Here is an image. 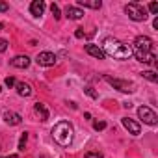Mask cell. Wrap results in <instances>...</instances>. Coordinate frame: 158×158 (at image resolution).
<instances>
[{"label": "cell", "mask_w": 158, "mask_h": 158, "mask_svg": "<svg viewBox=\"0 0 158 158\" xmlns=\"http://www.w3.org/2000/svg\"><path fill=\"white\" fill-rule=\"evenodd\" d=\"M8 10H10V4H6V2H0V11L4 13V11H8Z\"/></svg>", "instance_id": "83f0119b"}, {"label": "cell", "mask_w": 158, "mask_h": 158, "mask_svg": "<svg viewBox=\"0 0 158 158\" xmlns=\"http://www.w3.org/2000/svg\"><path fill=\"white\" fill-rule=\"evenodd\" d=\"M84 91H86V93H88V95H89L91 99H97V97H99V95H97V91H95L93 88H89V86H88V88H86Z\"/></svg>", "instance_id": "7402d4cb"}, {"label": "cell", "mask_w": 158, "mask_h": 158, "mask_svg": "<svg viewBox=\"0 0 158 158\" xmlns=\"http://www.w3.org/2000/svg\"><path fill=\"white\" fill-rule=\"evenodd\" d=\"M8 158H19V156H17V154H10Z\"/></svg>", "instance_id": "f546056e"}, {"label": "cell", "mask_w": 158, "mask_h": 158, "mask_svg": "<svg viewBox=\"0 0 158 158\" xmlns=\"http://www.w3.org/2000/svg\"><path fill=\"white\" fill-rule=\"evenodd\" d=\"M6 48H8V41L0 39V52H6Z\"/></svg>", "instance_id": "484cf974"}, {"label": "cell", "mask_w": 158, "mask_h": 158, "mask_svg": "<svg viewBox=\"0 0 158 158\" xmlns=\"http://www.w3.org/2000/svg\"><path fill=\"white\" fill-rule=\"evenodd\" d=\"M35 61H37V65H41V67H52V65H56L58 58H56V54H52V52H39L37 58H35Z\"/></svg>", "instance_id": "52a82bcc"}, {"label": "cell", "mask_w": 158, "mask_h": 158, "mask_svg": "<svg viewBox=\"0 0 158 158\" xmlns=\"http://www.w3.org/2000/svg\"><path fill=\"white\" fill-rule=\"evenodd\" d=\"M4 84H6L8 88H11V86H15V84H17V80H15V78H13V76H8V78H6V80H4Z\"/></svg>", "instance_id": "603a6c76"}, {"label": "cell", "mask_w": 158, "mask_h": 158, "mask_svg": "<svg viewBox=\"0 0 158 158\" xmlns=\"http://www.w3.org/2000/svg\"><path fill=\"white\" fill-rule=\"evenodd\" d=\"M123 121V127L132 134V136H138L139 132H141V127H139V123H136L134 119H130V117H123L121 119Z\"/></svg>", "instance_id": "ba28073f"}, {"label": "cell", "mask_w": 158, "mask_h": 158, "mask_svg": "<svg viewBox=\"0 0 158 158\" xmlns=\"http://www.w3.org/2000/svg\"><path fill=\"white\" fill-rule=\"evenodd\" d=\"M132 54H134L136 60L141 61V63H154V60H156L154 52H138V50H132Z\"/></svg>", "instance_id": "9c48e42d"}, {"label": "cell", "mask_w": 158, "mask_h": 158, "mask_svg": "<svg viewBox=\"0 0 158 158\" xmlns=\"http://www.w3.org/2000/svg\"><path fill=\"white\" fill-rule=\"evenodd\" d=\"M104 80H106L110 86H114L115 89L123 91V93H132V91H134V89H132L134 86H132L128 80H119V78H112V76H108V74L104 76Z\"/></svg>", "instance_id": "277c9868"}, {"label": "cell", "mask_w": 158, "mask_h": 158, "mask_svg": "<svg viewBox=\"0 0 158 158\" xmlns=\"http://www.w3.org/2000/svg\"><path fill=\"white\" fill-rule=\"evenodd\" d=\"M11 65L13 67H17V69H26L28 65H30V58L24 54V56H15L13 60H11Z\"/></svg>", "instance_id": "4fadbf2b"}, {"label": "cell", "mask_w": 158, "mask_h": 158, "mask_svg": "<svg viewBox=\"0 0 158 158\" xmlns=\"http://www.w3.org/2000/svg\"><path fill=\"white\" fill-rule=\"evenodd\" d=\"M78 6H82V8H91V10H101L102 2H101V0H78Z\"/></svg>", "instance_id": "e0dca14e"}, {"label": "cell", "mask_w": 158, "mask_h": 158, "mask_svg": "<svg viewBox=\"0 0 158 158\" xmlns=\"http://www.w3.org/2000/svg\"><path fill=\"white\" fill-rule=\"evenodd\" d=\"M30 13L34 17H41L45 13V2L43 0H34V2L30 4Z\"/></svg>", "instance_id": "30bf717a"}, {"label": "cell", "mask_w": 158, "mask_h": 158, "mask_svg": "<svg viewBox=\"0 0 158 158\" xmlns=\"http://www.w3.org/2000/svg\"><path fill=\"white\" fill-rule=\"evenodd\" d=\"M149 11L156 15V13H158V2H151V4H149Z\"/></svg>", "instance_id": "cb8c5ba5"}, {"label": "cell", "mask_w": 158, "mask_h": 158, "mask_svg": "<svg viewBox=\"0 0 158 158\" xmlns=\"http://www.w3.org/2000/svg\"><path fill=\"white\" fill-rule=\"evenodd\" d=\"M52 138L56 143H60L61 147H69L73 141V127L67 121H60L54 128H52Z\"/></svg>", "instance_id": "7a4b0ae2"}, {"label": "cell", "mask_w": 158, "mask_h": 158, "mask_svg": "<svg viewBox=\"0 0 158 158\" xmlns=\"http://www.w3.org/2000/svg\"><path fill=\"white\" fill-rule=\"evenodd\" d=\"M74 37H78V39H82V37H84V30H82V28H78V30L74 32Z\"/></svg>", "instance_id": "4316f807"}, {"label": "cell", "mask_w": 158, "mask_h": 158, "mask_svg": "<svg viewBox=\"0 0 158 158\" xmlns=\"http://www.w3.org/2000/svg\"><path fill=\"white\" fill-rule=\"evenodd\" d=\"M15 86H17V93H19L21 97H30V95H32L30 84H26V82H17Z\"/></svg>", "instance_id": "2e32d148"}, {"label": "cell", "mask_w": 158, "mask_h": 158, "mask_svg": "<svg viewBox=\"0 0 158 158\" xmlns=\"http://www.w3.org/2000/svg\"><path fill=\"white\" fill-rule=\"evenodd\" d=\"M50 11H52L54 19H60V17H61V13H60V8H58V4H50Z\"/></svg>", "instance_id": "ffe728a7"}, {"label": "cell", "mask_w": 158, "mask_h": 158, "mask_svg": "<svg viewBox=\"0 0 158 158\" xmlns=\"http://www.w3.org/2000/svg\"><path fill=\"white\" fill-rule=\"evenodd\" d=\"M2 28H4V24H2V23H0V30H2Z\"/></svg>", "instance_id": "4dcf8cb0"}, {"label": "cell", "mask_w": 158, "mask_h": 158, "mask_svg": "<svg viewBox=\"0 0 158 158\" xmlns=\"http://www.w3.org/2000/svg\"><path fill=\"white\" fill-rule=\"evenodd\" d=\"M34 110H35V114L39 115V119H41V121H47V119H48V108H47L43 102H35Z\"/></svg>", "instance_id": "9a60e30c"}, {"label": "cell", "mask_w": 158, "mask_h": 158, "mask_svg": "<svg viewBox=\"0 0 158 158\" xmlns=\"http://www.w3.org/2000/svg\"><path fill=\"white\" fill-rule=\"evenodd\" d=\"M93 128L95 130H104L106 128V123L104 121H93Z\"/></svg>", "instance_id": "44dd1931"}, {"label": "cell", "mask_w": 158, "mask_h": 158, "mask_svg": "<svg viewBox=\"0 0 158 158\" xmlns=\"http://www.w3.org/2000/svg\"><path fill=\"white\" fill-rule=\"evenodd\" d=\"M4 121L8 123V125H21V121H23V117L19 115V114H15V112H6L4 114Z\"/></svg>", "instance_id": "5bb4252c"}, {"label": "cell", "mask_w": 158, "mask_h": 158, "mask_svg": "<svg viewBox=\"0 0 158 158\" xmlns=\"http://www.w3.org/2000/svg\"><path fill=\"white\" fill-rule=\"evenodd\" d=\"M86 52L89 54V56H93V58H97V60H104L106 58V54L102 52V48L101 47H97V45H86Z\"/></svg>", "instance_id": "8fae6325"}, {"label": "cell", "mask_w": 158, "mask_h": 158, "mask_svg": "<svg viewBox=\"0 0 158 158\" xmlns=\"http://www.w3.org/2000/svg\"><path fill=\"white\" fill-rule=\"evenodd\" d=\"M141 74H143V78H147L149 82H158V74L154 71H143Z\"/></svg>", "instance_id": "ac0fdd59"}, {"label": "cell", "mask_w": 158, "mask_h": 158, "mask_svg": "<svg viewBox=\"0 0 158 158\" xmlns=\"http://www.w3.org/2000/svg\"><path fill=\"white\" fill-rule=\"evenodd\" d=\"M65 15H67L71 21H78V19H82V17H84V11H82L80 8L67 6V10H65Z\"/></svg>", "instance_id": "7c38bea8"}, {"label": "cell", "mask_w": 158, "mask_h": 158, "mask_svg": "<svg viewBox=\"0 0 158 158\" xmlns=\"http://www.w3.org/2000/svg\"><path fill=\"white\" fill-rule=\"evenodd\" d=\"M26 139H28V132H23V134H21V139H19V151H24Z\"/></svg>", "instance_id": "d6986e66"}, {"label": "cell", "mask_w": 158, "mask_h": 158, "mask_svg": "<svg viewBox=\"0 0 158 158\" xmlns=\"http://www.w3.org/2000/svg\"><path fill=\"white\" fill-rule=\"evenodd\" d=\"M132 50H138V52H152V39L147 37V35H138L134 39V48Z\"/></svg>", "instance_id": "8992f818"}, {"label": "cell", "mask_w": 158, "mask_h": 158, "mask_svg": "<svg viewBox=\"0 0 158 158\" xmlns=\"http://www.w3.org/2000/svg\"><path fill=\"white\" fill-rule=\"evenodd\" d=\"M125 13L132 19V21H136V23H139V21H145L149 15H147V10L141 6V4H138V2H130V4H127L125 6Z\"/></svg>", "instance_id": "3957f363"}, {"label": "cell", "mask_w": 158, "mask_h": 158, "mask_svg": "<svg viewBox=\"0 0 158 158\" xmlns=\"http://www.w3.org/2000/svg\"><path fill=\"white\" fill-rule=\"evenodd\" d=\"M0 91H2V88H0Z\"/></svg>", "instance_id": "1f68e13d"}, {"label": "cell", "mask_w": 158, "mask_h": 158, "mask_svg": "<svg viewBox=\"0 0 158 158\" xmlns=\"http://www.w3.org/2000/svg\"><path fill=\"white\" fill-rule=\"evenodd\" d=\"M102 52L115 60H128L132 56V48L115 37H106L102 41Z\"/></svg>", "instance_id": "6da1fadb"}, {"label": "cell", "mask_w": 158, "mask_h": 158, "mask_svg": "<svg viewBox=\"0 0 158 158\" xmlns=\"http://www.w3.org/2000/svg\"><path fill=\"white\" fill-rule=\"evenodd\" d=\"M138 117H139L143 123L151 125V127L158 123V115H156V114H154L149 106H139V108H138Z\"/></svg>", "instance_id": "5b68a950"}, {"label": "cell", "mask_w": 158, "mask_h": 158, "mask_svg": "<svg viewBox=\"0 0 158 158\" xmlns=\"http://www.w3.org/2000/svg\"><path fill=\"white\" fill-rule=\"evenodd\" d=\"M84 158H102V154L101 152H86Z\"/></svg>", "instance_id": "d4e9b609"}, {"label": "cell", "mask_w": 158, "mask_h": 158, "mask_svg": "<svg viewBox=\"0 0 158 158\" xmlns=\"http://www.w3.org/2000/svg\"><path fill=\"white\" fill-rule=\"evenodd\" d=\"M152 28H154V30H158V17L152 21Z\"/></svg>", "instance_id": "f1b7e54d"}]
</instances>
